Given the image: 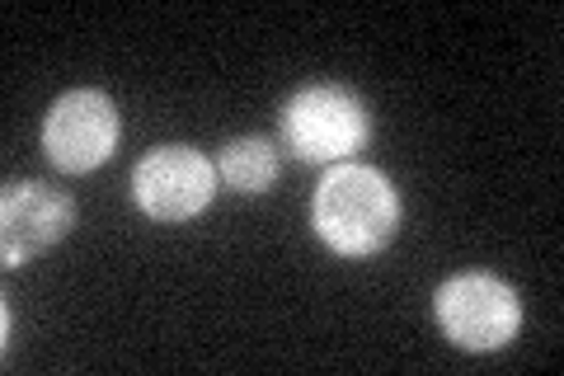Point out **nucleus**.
Listing matches in <instances>:
<instances>
[{
	"label": "nucleus",
	"mask_w": 564,
	"mask_h": 376,
	"mask_svg": "<svg viewBox=\"0 0 564 376\" xmlns=\"http://www.w3.org/2000/svg\"><path fill=\"white\" fill-rule=\"evenodd\" d=\"M311 226L334 255L367 259L400 230V193L372 165H334L311 198Z\"/></svg>",
	"instance_id": "nucleus-1"
},
{
	"label": "nucleus",
	"mask_w": 564,
	"mask_h": 376,
	"mask_svg": "<svg viewBox=\"0 0 564 376\" xmlns=\"http://www.w3.org/2000/svg\"><path fill=\"white\" fill-rule=\"evenodd\" d=\"M282 147L296 160H344L352 151H362L367 132H372V114L367 104L352 95L348 85H302L296 95L282 104Z\"/></svg>",
	"instance_id": "nucleus-2"
},
{
	"label": "nucleus",
	"mask_w": 564,
	"mask_h": 376,
	"mask_svg": "<svg viewBox=\"0 0 564 376\" xmlns=\"http://www.w3.org/2000/svg\"><path fill=\"white\" fill-rule=\"evenodd\" d=\"M433 315H437V330L456 348L494 353V348L513 344V334L522 325V301L494 273H456L437 288Z\"/></svg>",
	"instance_id": "nucleus-3"
},
{
	"label": "nucleus",
	"mask_w": 564,
	"mask_h": 376,
	"mask_svg": "<svg viewBox=\"0 0 564 376\" xmlns=\"http://www.w3.org/2000/svg\"><path fill=\"white\" fill-rule=\"evenodd\" d=\"M118 147V109L104 89H66L43 118V151L62 174L99 170Z\"/></svg>",
	"instance_id": "nucleus-4"
},
{
	"label": "nucleus",
	"mask_w": 564,
	"mask_h": 376,
	"mask_svg": "<svg viewBox=\"0 0 564 376\" xmlns=\"http://www.w3.org/2000/svg\"><path fill=\"white\" fill-rule=\"evenodd\" d=\"M217 193V165L193 147H155L137 160L132 198L151 222H188Z\"/></svg>",
	"instance_id": "nucleus-5"
},
{
	"label": "nucleus",
	"mask_w": 564,
	"mask_h": 376,
	"mask_svg": "<svg viewBox=\"0 0 564 376\" xmlns=\"http://www.w3.org/2000/svg\"><path fill=\"white\" fill-rule=\"evenodd\" d=\"M76 226V203L52 184H6L0 198V259L6 268H24L29 259H39L43 249L70 236Z\"/></svg>",
	"instance_id": "nucleus-6"
},
{
	"label": "nucleus",
	"mask_w": 564,
	"mask_h": 376,
	"mask_svg": "<svg viewBox=\"0 0 564 376\" xmlns=\"http://www.w3.org/2000/svg\"><path fill=\"white\" fill-rule=\"evenodd\" d=\"M217 174L231 184L236 193H263L278 179V147L263 137H236L221 147Z\"/></svg>",
	"instance_id": "nucleus-7"
}]
</instances>
